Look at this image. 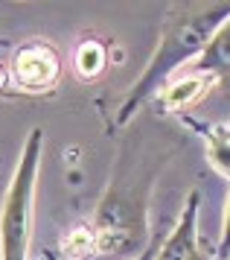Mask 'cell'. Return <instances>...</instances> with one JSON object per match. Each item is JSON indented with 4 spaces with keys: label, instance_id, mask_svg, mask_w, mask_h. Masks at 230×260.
Masks as SVG:
<instances>
[{
    "label": "cell",
    "instance_id": "9c48e42d",
    "mask_svg": "<svg viewBox=\"0 0 230 260\" xmlns=\"http://www.w3.org/2000/svg\"><path fill=\"white\" fill-rule=\"evenodd\" d=\"M73 71H76V76L82 82L99 79L108 71V44L96 36L82 38L76 44V50H73Z\"/></svg>",
    "mask_w": 230,
    "mask_h": 260
},
{
    "label": "cell",
    "instance_id": "7c38bea8",
    "mask_svg": "<svg viewBox=\"0 0 230 260\" xmlns=\"http://www.w3.org/2000/svg\"><path fill=\"white\" fill-rule=\"evenodd\" d=\"M12 85V79H9V68L0 61V94H6V88Z\"/></svg>",
    "mask_w": 230,
    "mask_h": 260
},
{
    "label": "cell",
    "instance_id": "30bf717a",
    "mask_svg": "<svg viewBox=\"0 0 230 260\" xmlns=\"http://www.w3.org/2000/svg\"><path fill=\"white\" fill-rule=\"evenodd\" d=\"M96 254V237L91 222H79L61 237V257L64 260H91Z\"/></svg>",
    "mask_w": 230,
    "mask_h": 260
},
{
    "label": "cell",
    "instance_id": "6da1fadb",
    "mask_svg": "<svg viewBox=\"0 0 230 260\" xmlns=\"http://www.w3.org/2000/svg\"><path fill=\"white\" fill-rule=\"evenodd\" d=\"M230 18V3H169L163 18L161 38L151 50V59L137 79L131 82L120 106H117L114 123L123 129L131 114L137 111L149 96H155L163 85L181 71H186L201 56L213 32Z\"/></svg>",
    "mask_w": 230,
    "mask_h": 260
},
{
    "label": "cell",
    "instance_id": "4fadbf2b",
    "mask_svg": "<svg viewBox=\"0 0 230 260\" xmlns=\"http://www.w3.org/2000/svg\"><path fill=\"white\" fill-rule=\"evenodd\" d=\"M193 260H213V257H207V254H204V251H201V254H198V257H193Z\"/></svg>",
    "mask_w": 230,
    "mask_h": 260
},
{
    "label": "cell",
    "instance_id": "5b68a950",
    "mask_svg": "<svg viewBox=\"0 0 230 260\" xmlns=\"http://www.w3.org/2000/svg\"><path fill=\"white\" fill-rule=\"evenodd\" d=\"M213 88H216V79L213 76L196 71V68H186L178 76H172L155 94V100H158V114H175V117L189 114V108L196 106V103H201Z\"/></svg>",
    "mask_w": 230,
    "mask_h": 260
},
{
    "label": "cell",
    "instance_id": "8992f818",
    "mask_svg": "<svg viewBox=\"0 0 230 260\" xmlns=\"http://www.w3.org/2000/svg\"><path fill=\"white\" fill-rule=\"evenodd\" d=\"M198 205L201 196L198 190H189L186 205L178 222L169 228V234L161 240V246L155 251V260H193L201 254V240H198Z\"/></svg>",
    "mask_w": 230,
    "mask_h": 260
},
{
    "label": "cell",
    "instance_id": "7a4b0ae2",
    "mask_svg": "<svg viewBox=\"0 0 230 260\" xmlns=\"http://www.w3.org/2000/svg\"><path fill=\"white\" fill-rule=\"evenodd\" d=\"M41 155H44V129H32L23 141L0 205V260H29Z\"/></svg>",
    "mask_w": 230,
    "mask_h": 260
},
{
    "label": "cell",
    "instance_id": "277c9868",
    "mask_svg": "<svg viewBox=\"0 0 230 260\" xmlns=\"http://www.w3.org/2000/svg\"><path fill=\"white\" fill-rule=\"evenodd\" d=\"M64 61L53 41L47 38H29L15 47L9 61V79L21 94L44 96L53 94L61 82Z\"/></svg>",
    "mask_w": 230,
    "mask_h": 260
},
{
    "label": "cell",
    "instance_id": "5bb4252c",
    "mask_svg": "<svg viewBox=\"0 0 230 260\" xmlns=\"http://www.w3.org/2000/svg\"><path fill=\"white\" fill-rule=\"evenodd\" d=\"M221 260H230V254H227V257H221Z\"/></svg>",
    "mask_w": 230,
    "mask_h": 260
},
{
    "label": "cell",
    "instance_id": "ba28073f",
    "mask_svg": "<svg viewBox=\"0 0 230 260\" xmlns=\"http://www.w3.org/2000/svg\"><path fill=\"white\" fill-rule=\"evenodd\" d=\"M189 68L213 76L216 79V88H224L230 94V18L213 32V38L201 50V56Z\"/></svg>",
    "mask_w": 230,
    "mask_h": 260
},
{
    "label": "cell",
    "instance_id": "8fae6325",
    "mask_svg": "<svg viewBox=\"0 0 230 260\" xmlns=\"http://www.w3.org/2000/svg\"><path fill=\"white\" fill-rule=\"evenodd\" d=\"M230 254V193L224 202V213H221V234H219V246L213 251V260H221Z\"/></svg>",
    "mask_w": 230,
    "mask_h": 260
},
{
    "label": "cell",
    "instance_id": "52a82bcc",
    "mask_svg": "<svg viewBox=\"0 0 230 260\" xmlns=\"http://www.w3.org/2000/svg\"><path fill=\"white\" fill-rule=\"evenodd\" d=\"M178 120L204 141L210 167L230 181V120L227 123H204V120H196L193 114H181Z\"/></svg>",
    "mask_w": 230,
    "mask_h": 260
},
{
    "label": "cell",
    "instance_id": "9a60e30c",
    "mask_svg": "<svg viewBox=\"0 0 230 260\" xmlns=\"http://www.w3.org/2000/svg\"><path fill=\"white\" fill-rule=\"evenodd\" d=\"M50 260H53V257H50Z\"/></svg>",
    "mask_w": 230,
    "mask_h": 260
},
{
    "label": "cell",
    "instance_id": "3957f363",
    "mask_svg": "<svg viewBox=\"0 0 230 260\" xmlns=\"http://www.w3.org/2000/svg\"><path fill=\"white\" fill-rule=\"evenodd\" d=\"M96 237V254H131L146 251V196H140V184L123 173L105 190L99 208L88 219Z\"/></svg>",
    "mask_w": 230,
    "mask_h": 260
}]
</instances>
